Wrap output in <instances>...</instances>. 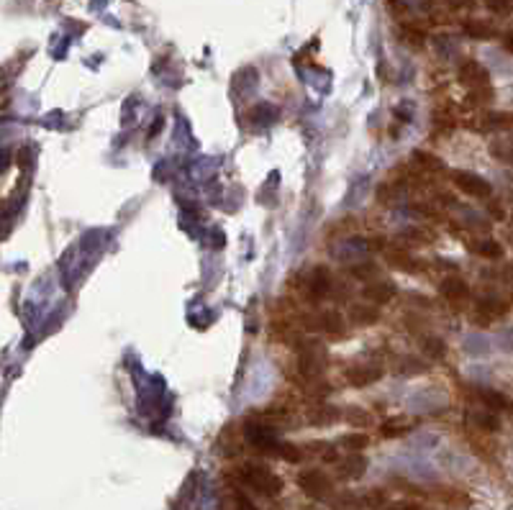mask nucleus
Masks as SVG:
<instances>
[{
    "instance_id": "obj_1",
    "label": "nucleus",
    "mask_w": 513,
    "mask_h": 510,
    "mask_svg": "<svg viewBox=\"0 0 513 510\" xmlns=\"http://www.w3.org/2000/svg\"><path fill=\"white\" fill-rule=\"evenodd\" d=\"M242 477L252 490L262 492L267 498H275V495L282 492V479L277 477L272 469H267L264 464H247L242 469Z\"/></svg>"
},
{
    "instance_id": "obj_2",
    "label": "nucleus",
    "mask_w": 513,
    "mask_h": 510,
    "mask_svg": "<svg viewBox=\"0 0 513 510\" xmlns=\"http://www.w3.org/2000/svg\"><path fill=\"white\" fill-rule=\"evenodd\" d=\"M298 487L314 500H326L331 498L333 492V482L323 472H318V469H308V472L298 474Z\"/></svg>"
},
{
    "instance_id": "obj_3",
    "label": "nucleus",
    "mask_w": 513,
    "mask_h": 510,
    "mask_svg": "<svg viewBox=\"0 0 513 510\" xmlns=\"http://www.w3.org/2000/svg\"><path fill=\"white\" fill-rule=\"evenodd\" d=\"M452 179H455V185L460 187L462 192H467L472 198H487L490 190H493L487 179H482L480 175H475V172H465V170L452 175Z\"/></svg>"
},
{
    "instance_id": "obj_4",
    "label": "nucleus",
    "mask_w": 513,
    "mask_h": 510,
    "mask_svg": "<svg viewBox=\"0 0 513 510\" xmlns=\"http://www.w3.org/2000/svg\"><path fill=\"white\" fill-rule=\"evenodd\" d=\"M244 436H247L249 444H254L256 449H262V452H267V454H272V449H275V444H277L275 431L269 426H264V423H247Z\"/></svg>"
},
{
    "instance_id": "obj_5",
    "label": "nucleus",
    "mask_w": 513,
    "mask_h": 510,
    "mask_svg": "<svg viewBox=\"0 0 513 510\" xmlns=\"http://www.w3.org/2000/svg\"><path fill=\"white\" fill-rule=\"evenodd\" d=\"M380 377H383V370L380 367H370V364H359V367H349L346 370V382L352 385V387H367V385L378 382Z\"/></svg>"
},
{
    "instance_id": "obj_6",
    "label": "nucleus",
    "mask_w": 513,
    "mask_h": 510,
    "mask_svg": "<svg viewBox=\"0 0 513 510\" xmlns=\"http://www.w3.org/2000/svg\"><path fill=\"white\" fill-rule=\"evenodd\" d=\"M328 290H331V274H328V269L323 267L314 269L311 280H308V298L323 300L328 295Z\"/></svg>"
},
{
    "instance_id": "obj_7",
    "label": "nucleus",
    "mask_w": 513,
    "mask_h": 510,
    "mask_svg": "<svg viewBox=\"0 0 513 510\" xmlns=\"http://www.w3.org/2000/svg\"><path fill=\"white\" fill-rule=\"evenodd\" d=\"M460 80L470 88H487V70L477 62H465L460 67Z\"/></svg>"
},
{
    "instance_id": "obj_8",
    "label": "nucleus",
    "mask_w": 513,
    "mask_h": 510,
    "mask_svg": "<svg viewBox=\"0 0 513 510\" xmlns=\"http://www.w3.org/2000/svg\"><path fill=\"white\" fill-rule=\"evenodd\" d=\"M506 311H508V306L506 303H500V300H480L477 303V316H475V321L477 323H482V326H487L490 321H495V318H503L506 316Z\"/></svg>"
},
{
    "instance_id": "obj_9",
    "label": "nucleus",
    "mask_w": 513,
    "mask_h": 510,
    "mask_svg": "<svg viewBox=\"0 0 513 510\" xmlns=\"http://www.w3.org/2000/svg\"><path fill=\"white\" fill-rule=\"evenodd\" d=\"M442 295L447 300H452V303H462V300H467L470 298V287H467V282L462 280V277H447V280L442 282Z\"/></svg>"
},
{
    "instance_id": "obj_10",
    "label": "nucleus",
    "mask_w": 513,
    "mask_h": 510,
    "mask_svg": "<svg viewBox=\"0 0 513 510\" xmlns=\"http://www.w3.org/2000/svg\"><path fill=\"white\" fill-rule=\"evenodd\" d=\"M367 472V459L362 454H349L344 462H339V474L344 479H359Z\"/></svg>"
},
{
    "instance_id": "obj_11",
    "label": "nucleus",
    "mask_w": 513,
    "mask_h": 510,
    "mask_svg": "<svg viewBox=\"0 0 513 510\" xmlns=\"http://www.w3.org/2000/svg\"><path fill=\"white\" fill-rule=\"evenodd\" d=\"M341 415L336 408H331V405H323V402H318V405H314V408L308 410V423L311 426H331V423L339 421Z\"/></svg>"
},
{
    "instance_id": "obj_12",
    "label": "nucleus",
    "mask_w": 513,
    "mask_h": 510,
    "mask_svg": "<svg viewBox=\"0 0 513 510\" xmlns=\"http://www.w3.org/2000/svg\"><path fill=\"white\" fill-rule=\"evenodd\" d=\"M480 400L487 410H493V413H508L513 408V402L508 400V395L498 392V390H480Z\"/></svg>"
},
{
    "instance_id": "obj_13",
    "label": "nucleus",
    "mask_w": 513,
    "mask_h": 510,
    "mask_svg": "<svg viewBox=\"0 0 513 510\" xmlns=\"http://www.w3.org/2000/svg\"><path fill=\"white\" fill-rule=\"evenodd\" d=\"M318 328H321V331L331 333L333 338L344 336V321H341V316L336 311L321 313V316H318Z\"/></svg>"
},
{
    "instance_id": "obj_14",
    "label": "nucleus",
    "mask_w": 513,
    "mask_h": 510,
    "mask_svg": "<svg viewBox=\"0 0 513 510\" xmlns=\"http://www.w3.org/2000/svg\"><path fill=\"white\" fill-rule=\"evenodd\" d=\"M395 295V287L390 282H367L365 285V298L372 303H388Z\"/></svg>"
},
{
    "instance_id": "obj_15",
    "label": "nucleus",
    "mask_w": 513,
    "mask_h": 510,
    "mask_svg": "<svg viewBox=\"0 0 513 510\" xmlns=\"http://www.w3.org/2000/svg\"><path fill=\"white\" fill-rule=\"evenodd\" d=\"M272 454H275V457H280V459L290 462V464H295V462L303 459L306 449H301L298 444H290V441H277L275 449H272Z\"/></svg>"
},
{
    "instance_id": "obj_16",
    "label": "nucleus",
    "mask_w": 513,
    "mask_h": 510,
    "mask_svg": "<svg viewBox=\"0 0 513 510\" xmlns=\"http://www.w3.org/2000/svg\"><path fill=\"white\" fill-rule=\"evenodd\" d=\"M383 254H385V259L390 261L393 267L408 269V272H413V269H418V267H421V264H418V261L413 259V256H410V254H405L403 249H385Z\"/></svg>"
},
{
    "instance_id": "obj_17",
    "label": "nucleus",
    "mask_w": 513,
    "mask_h": 510,
    "mask_svg": "<svg viewBox=\"0 0 513 510\" xmlns=\"http://www.w3.org/2000/svg\"><path fill=\"white\" fill-rule=\"evenodd\" d=\"M462 31L467 33L470 38H480V41H485V38H493V36H495V28H493L490 24H485V21H465Z\"/></svg>"
},
{
    "instance_id": "obj_18",
    "label": "nucleus",
    "mask_w": 513,
    "mask_h": 510,
    "mask_svg": "<svg viewBox=\"0 0 513 510\" xmlns=\"http://www.w3.org/2000/svg\"><path fill=\"white\" fill-rule=\"evenodd\" d=\"M352 318L357 321L359 326H372L380 321V313L375 306H365V303H359V306H352Z\"/></svg>"
},
{
    "instance_id": "obj_19",
    "label": "nucleus",
    "mask_w": 513,
    "mask_h": 510,
    "mask_svg": "<svg viewBox=\"0 0 513 510\" xmlns=\"http://www.w3.org/2000/svg\"><path fill=\"white\" fill-rule=\"evenodd\" d=\"M339 444L346 449V452L359 454V452H365V449H367V444H370V439H367V434H362V431H354V434H346V436H341V441H339Z\"/></svg>"
},
{
    "instance_id": "obj_20",
    "label": "nucleus",
    "mask_w": 513,
    "mask_h": 510,
    "mask_svg": "<svg viewBox=\"0 0 513 510\" xmlns=\"http://www.w3.org/2000/svg\"><path fill=\"white\" fill-rule=\"evenodd\" d=\"M482 126H485V131H503V128L513 126V115L511 113H487Z\"/></svg>"
},
{
    "instance_id": "obj_21",
    "label": "nucleus",
    "mask_w": 513,
    "mask_h": 510,
    "mask_svg": "<svg viewBox=\"0 0 513 510\" xmlns=\"http://www.w3.org/2000/svg\"><path fill=\"white\" fill-rule=\"evenodd\" d=\"M413 162H416L421 170H426V172H442L444 170L442 160H436L434 154H429V152H416L413 154Z\"/></svg>"
},
{
    "instance_id": "obj_22",
    "label": "nucleus",
    "mask_w": 513,
    "mask_h": 510,
    "mask_svg": "<svg viewBox=\"0 0 513 510\" xmlns=\"http://www.w3.org/2000/svg\"><path fill=\"white\" fill-rule=\"evenodd\" d=\"M475 251H477L480 256H485V259H500V256H503V246H500L498 241H493V239L477 241L475 244Z\"/></svg>"
},
{
    "instance_id": "obj_23",
    "label": "nucleus",
    "mask_w": 513,
    "mask_h": 510,
    "mask_svg": "<svg viewBox=\"0 0 513 510\" xmlns=\"http://www.w3.org/2000/svg\"><path fill=\"white\" fill-rule=\"evenodd\" d=\"M408 423L405 421H398V418H390V421H385L383 426H380V434L385 436V439H398V436H403L405 431H408Z\"/></svg>"
},
{
    "instance_id": "obj_24",
    "label": "nucleus",
    "mask_w": 513,
    "mask_h": 510,
    "mask_svg": "<svg viewBox=\"0 0 513 510\" xmlns=\"http://www.w3.org/2000/svg\"><path fill=\"white\" fill-rule=\"evenodd\" d=\"M308 452L323 462H336V449H333L328 441H314V444L308 447Z\"/></svg>"
},
{
    "instance_id": "obj_25",
    "label": "nucleus",
    "mask_w": 513,
    "mask_h": 510,
    "mask_svg": "<svg viewBox=\"0 0 513 510\" xmlns=\"http://www.w3.org/2000/svg\"><path fill=\"white\" fill-rule=\"evenodd\" d=\"M472 421L477 423L480 428H485V431H498V428H500L498 415H493V410H480V413H472Z\"/></svg>"
},
{
    "instance_id": "obj_26",
    "label": "nucleus",
    "mask_w": 513,
    "mask_h": 510,
    "mask_svg": "<svg viewBox=\"0 0 513 510\" xmlns=\"http://www.w3.org/2000/svg\"><path fill=\"white\" fill-rule=\"evenodd\" d=\"M421 349L429 354V357H444V351H447V346H444V341L439 336H426L421 341Z\"/></svg>"
},
{
    "instance_id": "obj_27",
    "label": "nucleus",
    "mask_w": 513,
    "mask_h": 510,
    "mask_svg": "<svg viewBox=\"0 0 513 510\" xmlns=\"http://www.w3.org/2000/svg\"><path fill=\"white\" fill-rule=\"evenodd\" d=\"M400 36H403L410 46H416V49L423 46V41H426V33H423L421 28H416V26H403V28H400Z\"/></svg>"
},
{
    "instance_id": "obj_28",
    "label": "nucleus",
    "mask_w": 513,
    "mask_h": 510,
    "mask_svg": "<svg viewBox=\"0 0 513 510\" xmlns=\"http://www.w3.org/2000/svg\"><path fill=\"white\" fill-rule=\"evenodd\" d=\"M359 503L370 505V508H385V495H383V490H370L367 495H362Z\"/></svg>"
},
{
    "instance_id": "obj_29",
    "label": "nucleus",
    "mask_w": 513,
    "mask_h": 510,
    "mask_svg": "<svg viewBox=\"0 0 513 510\" xmlns=\"http://www.w3.org/2000/svg\"><path fill=\"white\" fill-rule=\"evenodd\" d=\"M352 274L354 277H359V280H375L378 277V267L375 264H357V267H352Z\"/></svg>"
},
{
    "instance_id": "obj_30",
    "label": "nucleus",
    "mask_w": 513,
    "mask_h": 510,
    "mask_svg": "<svg viewBox=\"0 0 513 510\" xmlns=\"http://www.w3.org/2000/svg\"><path fill=\"white\" fill-rule=\"evenodd\" d=\"M485 6H487V11H493V13H508L511 11V6H513V0H485Z\"/></svg>"
},
{
    "instance_id": "obj_31",
    "label": "nucleus",
    "mask_w": 513,
    "mask_h": 510,
    "mask_svg": "<svg viewBox=\"0 0 513 510\" xmlns=\"http://www.w3.org/2000/svg\"><path fill=\"white\" fill-rule=\"evenodd\" d=\"M385 510H421L416 503H405V500H400V503H390Z\"/></svg>"
},
{
    "instance_id": "obj_32",
    "label": "nucleus",
    "mask_w": 513,
    "mask_h": 510,
    "mask_svg": "<svg viewBox=\"0 0 513 510\" xmlns=\"http://www.w3.org/2000/svg\"><path fill=\"white\" fill-rule=\"evenodd\" d=\"M354 415H346V421L352 423H367V413H362V410H352Z\"/></svg>"
},
{
    "instance_id": "obj_33",
    "label": "nucleus",
    "mask_w": 513,
    "mask_h": 510,
    "mask_svg": "<svg viewBox=\"0 0 513 510\" xmlns=\"http://www.w3.org/2000/svg\"><path fill=\"white\" fill-rule=\"evenodd\" d=\"M503 49H506L508 54H513V31H508L506 36H503Z\"/></svg>"
},
{
    "instance_id": "obj_34",
    "label": "nucleus",
    "mask_w": 513,
    "mask_h": 510,
    "mask_svg": "<svg viewBox=\"0 0 513 510\" xmlns=\"http://www.w3.org/2000/svg\"><path fill=\"white\" fill-rule=\"evenodd\" d=\"M490 216H495V218H503V211H500V205H490Z\"/></svg>"
},
{
    "instance_id": "obj_35",
    "label": "nucleus",
    "mask_w": 513,
    "mask_h": 510,
    "mask_svg": "<svg viewBox=\"0 0 513 510\" xmlns=\"http://www.w3.org/2000/svg\"><path fill=\"white\" fill-rule=\"evenodd\" d=\"M449 3H452L455 8H460V6H465V3H470V0H449Z\"/></svg>"
},
{
    "instance_id": "obj_36",
    "label": "nucleus",
    "mask_w": 513,
    "mask_h": 510,
    "mask_svg": "<svg viewBox=\"0 0 513 510\" xmlns=\"http://www.w3.org/2000/svg\"><path fill=\"white\" fill-rule=\"evenodd\" d=\"M511 224H513V218H511Z\"/></svg>"
}]
</instances>
